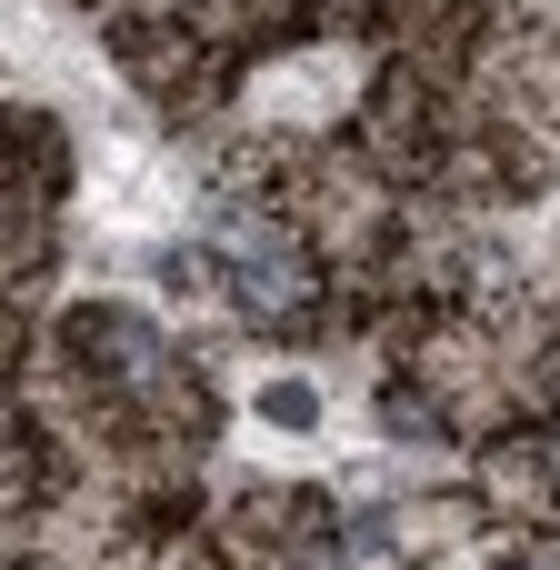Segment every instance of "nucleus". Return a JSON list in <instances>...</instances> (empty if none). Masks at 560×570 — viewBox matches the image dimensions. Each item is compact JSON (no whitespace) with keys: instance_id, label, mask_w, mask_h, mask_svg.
<instances>
[{"instance_id":"f257e3e1","label":"nucleus","mask_w":560,"mask_h":570,"mask_svg":"<svg viewBox=\"0 0 560 570\" xmlns=\"http://www.w3.org/2000/svg\"><path fill=\"white\" fill-rule=\"evenodd\" d=\"M220 271H230V291H240L250 321H281V311L311 291L301 240H291L281 220H220Z\"/></svg>"},{"instance_id":"f03ea898","label":"nucleus","mask_w":560,"mask_h":570,"mask_svg":"<svg viewBox=\"0 0 560 570\" xmlns=\"http://www.w3.org/2000/svg\"><path fill=\"white\" fill-rule=\"evenodd\" d=\"M60 341H70V361H80L90 381H150V371H160V341H150L120 301L70 311V321H60Z\"/></svg>"},{"instance_id":"7ed1b4c3","label":"nucleus","mask_w":560,"mask_h":570,"mask_svg":"<svg viewBox=\"0 0 560 570\" xmlns=\"http://www.w3.org/2000/svg\"><path fill=\"white\" fill-rule=\"evenodd\" d=\"M261 411H271V421H281V431H301V421H311V411H321V401H311V391H301V381H281V391H271V401H261Z\"/></svg>"}]
</instances>
